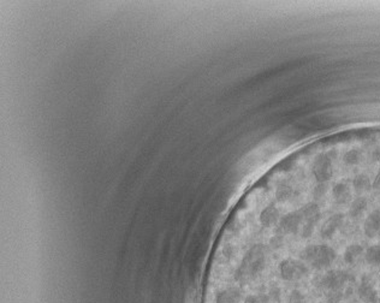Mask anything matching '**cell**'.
I'll return each mask as SVG.
<instances>
[{
  "label": "cell",
  "instance_id": "4",
  "mask_svg": "<svg viewBox=\"0 0 380 303\" xmlns=\"http://www.w3.org/2000/svg\"><path fill=\"white\" fill-rule=\"evenodd\" d=\"M243 291L240 286L230 285L217 291L214 303H242Z\"/></svg>",
  "mask_w": 380,
  "mask_h": 303
},
{
  "label": "cell",
  "instance_id": "1",
  "mask_svg": "<svg viewBox=\"0 0 380 303\" xmlns=\"http://www.w3.org/2000/svg\"><path fill=\"white\" fill-rule=\"evenodd\" d=\"M356 277L348 270L328 269L322 272H317L312 283L316 288L322 291L344 290L347 285L355 283Z\"/></svg>",
  "mask_w": 380,
  "mask_h": 303
},
{
  "label": "cell",
  "instance_id": "3",
  "mask_svg": "<svg viewBox=\"0 0 380 303\" xmlns=\"http://www.w3.org/2000/svg\"><path fill=\"white\" fill-rule=\"evenodd\" d=\"M356 294L362 303H377L379 301L378 291L374 288L370 273H363L361 275Z\"/></svg>",
  "mask_w": 380,
  "mask_h": 303
},
{
  "label": "cell",
  "instance_id": "7",
  "mask_svg": "<svg viewBox=\"0 0 380 303\" xmlns=\"http://www.w3.org/2000/svg\"><path fill=\"white\" fill-rule=\"evenodd\" d=\"M344 299V290H330L325 291L326 303H341Z\"/></svg>",
  "mask_w": 380,
  "mask_h": 303
},
{
  "label": "cell",
  "instance_id": "2",
  "mask_svg": "<svg viewBox=\"0 0 380 303\" xmlns=\"http://www.w3.org/2000/svg\"><path fill=\"white\" fill-rule=\"evenodd\" d=\"M278 274L282 280L296 283L309 277V269L301 260L292 256H284L278 262Z\"/></svg>",
  "mask_w": 380,
  "mask_h": 303
},
{
  "label": "cell",
  "instance_id": "5",
  "mask_svg": "<svg viewBox=\"0 0 380 303\" xmlns=\"http://www.w3.org/2000/svg\"><path fill=\"white\" fill-rule=\"evenodd\" d=\"M363 251H365V245L361 242H357V241H352L343 249L342 260L347 266H354L362 256Z\"/></svg>",
  "mask_w": 380,
  "mask_h": 303
},
{
  "label": "cell",
  "instance_id": "9",
  "mask_svg": "<svg viewBox=\"0 0 380 303\" xmlns=\"http://www.w3.org/2000/svg\"><path fill=\"white\" fill-rule=\"evenodd\" d=\"M287 303H308L306 299V295L302 291L298 290V289H294L290 292L289 301Z\"/></svg>",
  "mask_w": 380,
  "mask_h": 303
},
{
  "label": "cell",
  "instance_id": "10",
  "mask_svg": "<svg viewBox=\"0 0 380 303\" xmlns=\"http://www.w3.org/2000/svg\"><path fill=\"white\" fill-rule=\"evenodd\" d=\"M267 294L273 303H279L282 301V290L276 284H272V285L270 286V290H268Z\"/></svg>",
  "mask_w": 380,
  "mask_h": 303
},
{
  "label": "cell",
  "instance_id": "6",
  "mask_svg": "<svg viewBox=\"0 0 380 303\" xmlns=\"http://www.w3.org/2000/svg\"><path fill=\"white\" fill-rule=\"evenodd\" d=\"M361 261H363L366 265L371 267L380 269V242H374L367 245V247H365V251H363L362 256H361L356 264H359Z\"/></svg>",
  "mask_w": 380,
  "mask_h": 303
},
{
  "label": "cell",
  "instance_id": "8",
  "mask_svg": "<svg viewBox=\"0 0 380 303\" xmlns=\"http://www.w3.org/2000/svg\"><path fill=\"white\" fill-rule=\"evenodd\" d=\"M243 303H273L270 299L268 294H259V295H249L244 299Z\"/></svg>",
  "mask_w": 380,
  "mask_h": 303
}]
</instances>
